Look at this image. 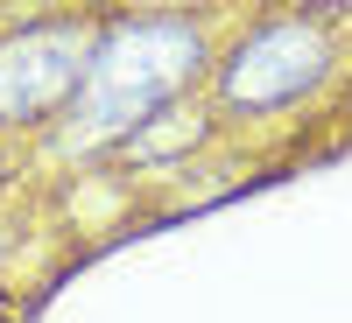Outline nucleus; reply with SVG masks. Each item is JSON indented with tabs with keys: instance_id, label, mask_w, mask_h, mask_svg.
I'll return each mask as SVG.
<instances>
[{
	"instance_id": "nucleus-2",
	"label": "nucleus",
	"mask_w": 352,
	"mask_h": 323,
	"mask_svg": "<svg viewBox=\"0 0 352 323\" xmlns=\"http://www.w3.org/2000/svg\"><path fill=\"white\" fill-rule=\"evenodd\" d=\"M331 64V43H324V28L317 21H282V28H261L254 43L232 49V64H226V99L232 106H289V99H303L317 77H324Z\"/></svg>"
},
{
	"instance_id": "nucleus-3",
	"label": "nucleus",
	"mask_w": 352,
	"mask_h": 323,
	"mask_svg": "<svg viewBox=\"0 0 352 323\" xmlns=\"http://www.w3.org/2000/svg\"><path fill=\"white\" fill-rule=\"evenodd\" d=\"M85 49L78 28H28V36L0 43V120H43L85 84Z\"/></svg>"
},
{
	"instance_id": "nucleus-1",
	"label": "nucleus",
	"mask_w": 352,
	"mask_h": 323,
	"mask_svg": "<svg viewBox=\"0 0 352 323\" xmlns=\"http://www.w3.org/2000/svg\"><path fill=\"white\" fill-rule=\"evenodd\" d=\"M204 64V36L190 21H127L92 49L71 106V141L92 148V141H113L141 127L155 106H169Z\"/></svg>"
}]
</instances>
